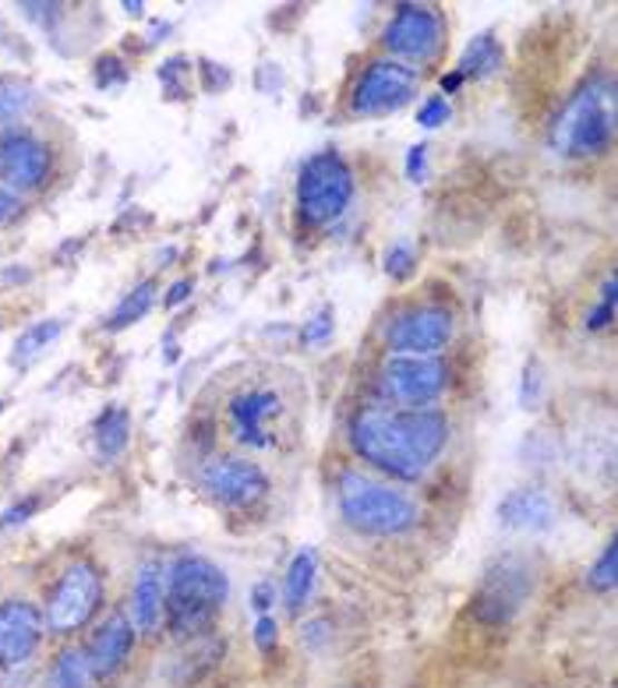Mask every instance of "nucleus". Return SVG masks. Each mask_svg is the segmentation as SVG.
I'll return each mask as SVG.
<instances>
[{
	"instance_id": "34",
	"label": "nucleus",
	"mask_w": 618,
	"mask_h": 688,
	"mask_svg": "<svg viewBox=\"0 0 618 688\" xmlns=\"http://www.w3.org/2000/svg\"><path fill=\"white\" fill-rule=\"evenodd\" d=\"M273 603H276V587H273V582H258V587H252V611H258V618L269 615Z\"/></svg>"
},
{
	"instance_id": "25",
	"label": "nucleus",
	"mask_w": 618,
	"mask_h": 688,
	"mask_svg": "<svg viewBox=\"0 0 618 688\" xmlns=\"http://www.w3.org/2000/svg\"><path fill=\"white\" fill-rule=\"evenodd\" d=\"M618 582V551H615V540H608L605 551L594 558V566L587 572V587L594 593H611Z\"/></svg>"
},
{
	"instance_id": "22",
	"label": "nucleus",
	"mask_w": 618,
	"mask_h": 688,
	"mask_svg": "<svg viewBox=\"0 0 618 688\" xmlns=\"http://www.w3.org/2000/svg\"><path fill=\"white\" fill-rule=\"evenodd\" d=\"M92 667L81 646H68L60 650L53 667H50V688H92Z\"/></svg>"
},
{
	"instance_id": "33",
	"label": "nucleus",
	"mask_w": 618,
	"mask_h": 688,
	"mask_svg": "<svg viewBox=\"0 0 618 688\" xmlns=\"http://www.w3.org/2000/svg\"><path fill=\"white\" fill-rule=\"evenodd\" d=\"M424 174H428V145H414V149L406 153V177L421 184Z\"/></svg>"
},
{
	"instance_id": "38",
	"label": "nucleus",
	"mask_w": 618,
	"mask_h": 688,
	"mask_svg": "<svg viewBox=\"0 0 618 688\" xmlns=\"http://www.w3.org/2000/svg\"><path fill=\"white\" fill-rule=\"evenodd\" d=\"M463 81H467V78H463L460 71H452V75H445V78H442V92H457V89L463 86Z\"/></svg>"
},
{
	"instance_id": "17",
	"label": "nucleus",
	"mask_w": 618,
	"mask_h": 688,
	"mask_svg": "<svg viewBox=\"0 0 618 688\" xmlns=\"http://www.w3.org/2000/svg\"><path fill=\"white\" fill-rule=\"evenodd\" d=\"M559 519L551 494L541 488H517L499 502V523L520 533H548Z\"/></svg>"
},
{
	"instance_id": "39",
	"label": "nucleus",
	"mask_w": 618,
	"mask_h": 688,
	"mask_svg": "<svg viewBox=\"0 0 618 688\" xmlns=\"http://www.w3.org/2000/svg\"><path fill=\"white\" fill-rule=\"evenodd\" d=\"M4 406H8V403H4V400H0V413H4Z\"/></svg>"
},
{
	"instance_id": "11",
	"label": "nucleus",
	"mask_w": 618,
	"mask_h": 688,
	"mask_svg": "<svg viewBox=\"0 0 618 688\" xmlns=\"http://www.w3.org/2000/svg\"><path fill=\"white\" fill-rule=\"evenodd\" d=\"M198 481L226 509L255 505L258 498H265V491H269V476H265V470L258 463H252V459H241V455L209 459V463L202 466Z\"/></svg>"
},
{
	"instance_id": "37",
	"label": "nucleus",
	"mask_w": 618,
	"mask_h": 688,
	"mask_svg": "<svg viewBox=\"0 0 618 688\" xmlns=\"http://www.w3.org/2000/svg\"><path fill=\"white\" fill-rule=\"evenodd\" d=\"M192 289H195V283H192V279H177V283L167 289V294H163V304H167V307H180L184 301L192 297Z\"/></svg>"
},
{
	"instance_id": "8",
	"label": "nucleus",
	"mask_w": 618,
	"mask_h": 688,
	"mask_svg": "<svg viewBox=\"0 0 618 688\" xmlns=\"http://www.w3.org/2000/svg\"><path fill=\"white\" fill-rule=\"evenodd\" d=\"M102 603V576L92 561H71L65 576L57 579V587L47 600V632L50 636H75L96 618Z\"/></svg>"
},
{
	"instance_id": "24",
	"label": "nucleus",
	"mask_w": 618,
	"mask_h": 688,
	"mask_svg": "<svg viewBox=\"0 0 618 688\" xmlns=\"http://www.w3.org/2000/svg\"><path fill=\"white\" fill-rule=\"evenodd\" d=\"M153 304H156V283H153V279L138 283V286L131 289V294L114 307V315H110L107 328L117 332V328H128V325L141 322V318H146L149 311H153Z\"/></svg>"
},
{
	"instance_id": "35",
	"label": "nucleus",
	"mask_w": 618,
	"mask_h": 688,
	"mask_svg": "<svg viewBox=\"0 0 618 688\" xmlns=\"http://www.w3.org/2000/svg\"><path fill=\"white\" fill-rule=\"evenodd\" d=\"M18 213H22V198H18L14 191H8V187L0 184V226L11 223Z\"/></svg>"
},
{
	"instance_id": "15",
	"label": "nucleus",
	"mask_w": 618,
	"mask_h": 688,
	"mask_svg": "<svg viewBox=\"0 0 618 688\" xmlns=\"http://www.w3.org/2000/svg\"><path fill=\"white\" fill-rule=\"evenodd\" d=\"M135 625L128 621V615L124 611H114L107 621L99 625V629L92 632V642H89V667L96 678H114L124 664H128L131 650H135Z\"/></svg>"
},
{
	"instance_id": "20",
	"label": "nucleus",
	"mask_w": 618,
	"mask_h": 688,
	"mask_svg": "<svg viewBox=\"0 0 618 688\" xmlns=\"http://www.w3.org/2000/svg\"><path fill=\"white\" fill-rule=\"evenodd\" d=\"M92 438H96V452L102 459H117L124 449H128V438H131V416L124 406H110L102 410V416L92 427Z\"/></svg>"
},
{
	"instance_id": "18",
	"label": "nucleus",
	"mask_w": 618,
	"mask_h": 688,
	"mask_svg": "<svg viewBox=\"0 0 618 688\" xmlns=\"http://www.w3.org/2000/svg\"><path fill=\"white\" fill-rule=\"evenodd\" d=\"M279 395L269 389H252L230 403V424L241 445L262 449L269 445V421L279 413Z\"/></svg>"
},
{
	"instance_id": "13",
	"label": "nucleus",
	"mask_w": 618,
	"mask_h": 688,
	"mask_svg": "<svg viewBox=\"0 0 618 688\" xmlns=\"http://www.w3.org/2000/svg\"><path fill=\"white\" fill-rule=\"evenodd\" d=\"M53 170V153L47 141L29 131L0 135V184L14 195H26L43 187Z\"/></svg>"
},
{
	"instance_id": "31",
	"label": "nucleus",
	"mask_w": 618,
	"mask_h": 688,
	"mask_svg": "<svg viewBox=\"0 0 618 688\" xmlns=\"http://www.w3.org/2000/svg\"><path fill=\"white\" fill-rule=\"evenodd\" d=\"M252 639H255V646H258L262 653H273V650H276V642H279V625H276L269 615H262V618L255 621Z\"/></svg>"
},
{
	"instance_id": "14",
	"label": "nucleus",
	"mask_w": 618,
	"mask_h": 688,
	"mask_svg": "<svg viewBox=\"0 0 618 688\" xmlns=\"http://www.w3.org/2000/svg\"><path fill=\"white\" fill-rule=\"evenodd\" d=\"M43 636H47V621L32 600L0 603V667H4V671L26 667L36 657Z\"/></svg>"
},
{
	"instance_id": "19",
	"label": "nucleus",
	"mask_w": 618,
	"mask_h": 688,
	"mask_svg": "<svg viewBox=\"0 0 618 688\" xmlns=\"http://www.w3.org/2000/svg\"><path fill=\"white\" fill-rule=\"evenodd\" d=\"M315 576H318V554L312 548L297 551L291 569L283 576V603L291 615H301L307 608V600L315 593Z\"/></svg>"
},
{
	"instance_id": "2",
	"label": "nucleus",
	"mask_w": 618,
	"mask_h": 688,
	"mask_svg": "<svg viewBox=\"0 0 618 688\" xmlns=\"http://www.w3.org/2000/svg\"><path fill=\"white\" fill-rule=\"evenodd\" d=\"M615 138V81L608 75H594L569 96V102L555 117L548 141L559 156L590 159L601 156Z\"/></svg>"
},
{
	"instance_id": "26",
	"label": "nucleus",
	"mask_w": 618,
	"mask_h": 688,
	"mask_svg": "<svg viewBox=\"0 0 618 688\" xmlns=\"http://www.w3.org/2000/svg\"><path fill=\"white\" fill-rule=\"evenodd\" d=\"M32 102V92L18 81H0V135H8V124L18 120Z\"/></svg>"
},
{
	"instance_id": "12",
	"label": "nucleus",
	"mask_w": 618,
	"mask_h": 688,
	"mask_svg": "<svg viewBox=\"0 0 618 688\" xmlns=\"http://www.w3.org/2000/svg\"><path fill=\"white\" fill-rule=\"evenodd\" d=\"M452 332H457V318H452L449 307L439 304H418L406 307L389 322V346L393 353H439L442 346L452 343Z\"/></svg>"
},
{
	"instance_id": "1",
	"label": "nucleus",
	"mask_w": 618,
	"mask_h": 688,
	"mask_svg": "<svg viewBox=\"0 0 618 688\" xmlns=\"http://www.w3.org/2000/svg\"><path fill=\"white\" fill-rule=\"evenodd\" d=\"M449 442V421L435 406H361L350 421V445L364 459L400 481H421Z\"/></svg>"
},
{
	"instance_id": "10",
	"label": "nucleus",
	"mask_w": 618,
	"mask_h": 688,
	"mask_svg": "<svg viewBox=\"0 0 618 688\" xmlns=\"http://www.w3.org/2000/svg\"><path fill=\"white\" fill-rule=\"evenodd\" d=\"M442 39H445L442 14L428 4H400L382 32L385 50L393 53V60H403V65H428V60H435L442 50Z\"/></svg>"
},
{
	"instance_id": "4",
	"label": "nucleus",
	"mask_w": 618,
	"mask_h": 688,
	"mask_svg": "<svg viewBox=\"0 0 618 688\" xmlns=\"http://www.w3.org/2000/svg\"><path fill=\"white\" fill-rule=\"evenodd\" d=\"M340 512L350 527L371 537H400L421 523L414 498L382 481H371L357 470L340 473Z\"/></svg>"
},
{
	"instance_id": "23",
	"label": "nucleus",
	"mask_w": 618,
	"mask_h": 688,
	"mask_svg": "<svg viewBox=\"0 0 618 688\" xmlns=\"http://www.w3.org/2000/svg\"><path fill=\"white\" fill-rule=\"evenodd\" d=\"M60 332H65V322L60 318H43V322H32L22 336L14 340V364H26V361H36L39 353H43L47 346H53L60 340Z\"/></svg>"
},
{
	"instance_id": "29",
	"label": "nucleus",
	"mask_w": 618,
	"mask_h": 688,
	"mask_svg": "<svg viewBox=\"0 0 618 688\" xmlns=\"http://www.w3.org/2000/svg\"><path fill=\"white\" fill-rule=\"evenodd\" d=\"M449 102H445V96H428L424 102H421V110H418V124L421 128H428V131H435V128H442V124L449 120Z\"/></svg>"
},
{
	"instance_id": "36",
	"label": "nucleus",
	"mask_w": 618,
	"mask_h": 688,
	"mask_svg": "<svg viewBox=\"0 0 618 688\" xmlns=\"http://www.w3.org/2000/svg\"><path fill=\"white\" fill-rule=\"evenodd\" d=\"M36 505H39L36 498H32V502H29V498H26V502H18L14 509H8L4 515H0V527H4V530H8V527H18L22 519H29V515L36 512Z\"/></svg>"
},
{
	"instance_id": "21",
	"label": "nucleus",
	"mask_w": 618,
	"mask_h": 688,
	"mask_svg": "<svg viewBox=\"0 0 618 688\" xmlns=\"http://www.w3.org/2000/svg\"><path fill=\"white\" fill-rule=\"evenodd\" d=\"M502 60H506L502 43H499V39H494L491 32H484V36H478V39H470V47L463 50L457 71H460L463 78H491L494 71L502 68Z\"/></svg>"
},
{
	"instance_id": "28",
	"label": "nucleus",
	"mask_w": 618,
	"mask_h": 688,
	"mask_svg": "<svg viewBox=\"0 0 618 688\" xmlns=\"http://www.w3.org/2000/svg\"><path fill=\"white\" fill-rule=\"evenodd\" d=\"M541 395H545V371H541L538 361H530V364L523 367V385H520V403H523V410H538Z\"/></svg>"
},
{
	"instance_id": "9",
	"label": "nucleus",
	"mask_w": 618,
	"mask_h": 688,
	"mask_svg": "<svg viewBox=\"0 0 618 688\" xmlns=\"http://www.w3.org/2000/svg\"><path fill=\"white\" fill-rule=\"evenodd\" d=\"M418 86H421L418 68H410L393 57L371 60V65L361 71L354 92H350V110H354L357 117L393 114L418 96Z\"/></svg>"
},
{
	"instance_id": "7",
	"label": "nucleus",
	"mask_w": 618,
	"mask_h": 688,
	"mask_svg": "<svg viewBox=\"0 0 618 688\" xmlns=\"http://www.w3.org/2000/svg\"><path fill=\"white\" fill-rule=\"evenodd\" d=\"M533 593V569L520 554L494 558L481 576V587L473 593V615L484 625H509Z\"/></svg>"
},
{
	"instance_id": "30",
	"label": "nucleus",
	"mask_w": 618,
	"mask_h": 688,
	"mask_svg": "<svg viewBox=\"0 0 618 688\" xmlns=\"http://www.w3.org/2000/svg\"><path fill=\"white\" fill-rule=\"evenodd\" d=\"M414 252H410L406 244H393L385 252V273L393 276V279H406L410 273H414Z\"/></svg>"
},
{
	"instance_id": "5",
	"label": "nucleus",
	"mask_w": 618,
	"mask_h": 688,
	"mask_svg": "<svg viewBox=\"0 0 618 688\" xmlns=\"http://www.w3.org/2000/svg\"><path fill=\"white\" fill-rule=\"evenodd\" d=\"M354 170L336 149H322L312 159H304L297 174V208L307 226L336 223L350 202H354Z\"/></svg>"
},
{
	"instance_id": "16",
	"label": "nucleus",
	"mask_w": 618,
	"mask_h": 688,
	"mask_svg": "<svg viewBox=\"0 0 618 688\" xmlns=\"http://www.w3.org/2000/svg\"><path fill=\"white\" fill-rule=\"evenodd\" d=\"M128 621L135 625V632L156 636L159 625L167 621V582H163L159 561H146L135 576V587L128 597Z\"/></svg>"
},
{
	"instance_id": "3",
	"label": "nucleus",
	"mask_w": 618,
	"mask_h": 688,
	"mask_svg": "<svg viewBox=\"0 0 618 688\" xmlns=\"http://www.w3.org/2000/svg\"><path fill=\"white\" fill-rule=\"evenodd\" d=\"M230 597V579L198 554H180L167 576V621L177 639H192L213 625Z\"/></svg>"
},
{
	"instance_id": "32",
	"label": "nucleus",
	"mask_w": 618,
	"mask_h": 688,
	"mask_svg": "<svg viewBox=\"0 0 618 688\" xmlns=\"http://www.w3.org/2000/svg\"><path fill=\"white\" fill-rule=\"evenodd\" d=\"M333 336V307H322L318 315L304 325V343H322Z\"/></svg>"
},
{
	"instance_id": "6",
	"label": "nucleus",
	"mask_w": 618,
	"mask_h": 688,
	"mask_svg": "<svg viewBox=\"0 0 618 688\" xmlns=\"http://www.w3.org/2000/svg\"><path fill=\"white\" fill-rule=\"evenodd\" d=\"M379 389L393 406H431L449 389V364L439 353H389Z\"/></svg>"
},
{
	"instance_id": "27",
	"label": "nucleus",
	"mask_w": 618,
	"mask_h": 688,
	"mask_svg": "<svg viewBox=\"0 0 618 688\" xmlns=\"http://www.w3.org/2000/svg\"><path fill=\"white\" fill-rule=\"evenodd\" d=\"M615 322V279H605L601 286V301H597L590 311H587V328L590 332H601Z\"/></svg>"
}]
</instances>
